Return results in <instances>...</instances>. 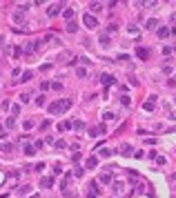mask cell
Instances as JSON below:
<instances>
[{
  "label": "cell",
  "mask_w": 176,
  "mask_h": 198,
  "mask_svg": "<svg viewBox=\"0 0 176 198\" xmlns=\"http://www.w3.org/2000/svg\"><path fill=\"white\" fill-rule=\"evenodd\" d=\"M85 167H87V169H96V167H98V158H96V156H91V158H87V163H85Z\"/></svg>",
  "instance_id": "cell-11"
},
{
  "label": "cell",
  "mask_w": 176,
  "mask_h": 198,
  "mask_svg": "<svg viewBox=\"0 0 176 198\" xmlns=\"http://www.w3.org/2000/svg\"><path fill=\"white\" fill-rule=\"evenodd\" d=\"M11 127H16V120L9 118V120H7V129H11Z\"/></svg>",
  "instance_id": "cell-36"
},
{
  "label": "cell",
  "mask_w": 176,
  "mask_h": 198,
  "mask_svg": "<svg viewBox=\"0 0 176 198\" xmlns=\"http://www.w3.org/2000/svg\"><path fill=\"white\" fill-rule=\"evenodd\" d=\"M62 11V2H54V5H49V9H47V16H58Z\"/></svg>",
  "instance_id": "cell-3"
},
{
  "label": "cell",
  "mask_w": 176,
  "mask_h": 198,
  "mask_svg": "<svg viewBox=\"0 0 176 198\" xmlns=\"http://www.w3.org/2000/svg\"><path fill=\"white\" fill-rule=\"evenodd\" d=\"M112 154H114V152H112V149H107V147H103V149H100V156H103V158H109Z\"/></svg>",
  "instance_id": "cell-25"
},
{
  "label": "cell",
  "mask_w": 176,
  "mask_h": 198,
  "mask_svg": "<svg viewBox=\"0 0 176 198\" xmlns=\"http://www.w3.org/2000/svg\"><path fill=\"white\" fill-rule=\"evenodd\" d=\"M167 87H172V89L176 87V78H170V80H167Z\"/></svg>",
  "instance_id": "cell-40"
},
{
  "label": "cell",
  "mask_w": 176,
  "mask_h": 198,
  "mask_svg": "<svg viewBox=\"0 0 176 198\" xmlns=\"http://www.w3.org/2000/svg\"><path fill=\"white\" fill-rule=\"evenodd\" d=\"M123 189H125V183H114V194H116V196L123 194Z\"/></svg>",
  "instance_id": "cell-15"
},
{
  "label": "cell",
  "mask_w": 176,
  "mask_h": 198,
  "mask_svg": "<svg viewBox=\"0 0 176 198\" xmlns=\"http://www.w3.org/2000/svg\"><path fill=\"white\" fill-rule=\"evenodd\" d=\"M136 56H138L141 60H147V58H150V51H147L145 47H136Z\"/></svg>",
  "instance_id": "cell-8"
},
{
  "label": "cell",
  "mask_w": 176,
  "mask_h": 198,
  "mask_svg": "<svg viewBox=\"0 0 176 198\" xmlns=\"http://www.w3.org/2000/svg\"><path fill=\"white\" fill-rule=\"evenodd\" d=\"M65 129H71V122H69V120H65V122H60V125H58V131H65Z\"/></svg>",
  "instance_id": "cell-23"
},
{
  "label": "cell",
  "mask_w": 176,
  "mask_h": 198,
  "mask_svg": "<svg viewBox=\"0 0 176 198\" xmlns=\"http://www.w3.org/2000/svg\"><path fill=\"white\" fill-rule=\"evenodd\" d=\"M29 98H31L29 93H27V91H22V93H20V98H18V100H20V105H25V102H29Z\"/></svg>",
  "instance_id": "cell-21"
},
{
  "label": "cell",
  "mask_w": 176,
  "mask_h": 198,
  "mask_svg": "<svg viewBox=\"0 0 176 198\" xmlns=\"http://www.w3.org/2000/svg\"><path fill=\"white\" fill-rule=\"evenodd\" d=\"M51 185H54V178H49V176H42L40 178V187H42V189H49Z\"/></svg>",
  "instance_id": "cell-9"
},
{
  "label": "cell",
  "mask_w": 176,
  "mask_h": 198,
  "mask_svg": "<svg viewBox=\"0 0 176 198\" xmlns=\"http://www.w3.org/2000/svg\"><path fill=\"white\" fill-rule=\"evenodd\" d=\"M18 114H20V102H18V105H14V107H11V118H16Z\"/></svg>",
  "instance_id": "cell-27"
},
{
  "label": "cell",
  "mask_w": 176,
  "mask_h": 198,
  "mask_svg": "<svg viewBox=\"0 0 176 198\" xmlns=\"http://www.w3.org/2000/svg\"><path fill=\"white\" fill-rule=\"evenodd\" d=\"M0 109H2V102H0Z\"/></svg>",
  "instance_id": "cell-46"
},
{
  "label": "cell",
  "mask_w": 176,
  "mask_h": 198,
  "mask_svg": "<svg viewBox=\"0 0 176 198\" xmlns=\"http://www.w3.org/2000/svg\"><path fill=\"white\" fill-rule=\"evenodd\" d=\"M154 160H156V163H158V165H165V158H163V156H156Z\"/></svg>",
  "instance_id": "cell-42"
},
{
  "label": "cell",
  "mask_w": 176,
  "mask_h": 198,
  "mask_svg": "<svg viewBox=\"0 0 176 198\" xmlns=\"http://www.w3.org/2000/svg\"><path fill=\"white\" fill-rule=\"evenodd\" d=\"M2 45H5V38L0 36V51H2Z\"/></svg>",
  "instance_id": "cell-45"
},
{
  "label": "cell",
  "mask_w": 176,
  "mask_h": 198,
  "mask_svg": "<svg viewBox=\"0 0 176 198\" xmlns=\"http://www.w3.org/2000/svg\"><path fill=\"white\" fill-rule=\"evenodd\" d=\"M116 29H118V25H116V22H109V27H107V36H109V34H114Z\"/></svg>",
  "instance_id": "cell-30"
},
{
  "label": "cell",
  "mask_w": 176,
  "mask_h": 198,
  "mask_svg": "<svg viewBox=\"0 0 176 198\" xmlns=\"http://www.w3.org/2000/svg\"><path fill=\"white\" fill-rule=\"evenodd\" d=\"M118 152L123 154V156H129V154H134V149H132V145H129V143H123V145L118 147Z\"/></svg>",
  "instance_id": "cell-7"
},
{
  "label": "cell",
  "mask_w": 176,
  "mask_h": 198,
  "mask_svg": "<svg viewBox=\"0 0 176 198\" xmlns=\"http://www.w3.org/2000/svg\"><path fill=\"white\" fill-rule=\"evenodd\" d=\"M98 194H100L98 185H96V183H91V185H89V192H87V198H98Z\"/></svg>",
  "instance_id": "cell-5"
},
{
  "label": "cell",
  "mask_w": 176,
  "mask_h": 198,
  "mask_svg": "<svg viewBox=\"0 0 176 198\" xmlns=\"http://www.w3.org/2000/svg\"><path fill=\"white\" fill-rule=\"evenodd\" d=\"M62 18H65L67 22H69V20H74V9H69V7H67V9H62Z\"/></svg>",
  "instance_id": "cell-13"
},
{
  "label": "cell",
  "mask_w": 176,
  "mask_h": 198,
  "mask_svg": "<svg viewBox=\"0 0 176 198\" xmlns=\"http://www.w3.org/2000/svg\"><path fill=\"white\" fill-rule=\"evenodd\" d=\"M143 109H145V111H154V102H152V100H147L145 105H143Z\"/></svg>",
  "instance_id": "cell-31"
},
{
  "label": "cell",
  "mask_w": 176,
  "mask_h": 198,
  "mask_svg": "<svg viewBox=\"0 0 176 198\" xmlns=\"http://www.w3.org/2000/svg\"><path fill=\"white\" fill-rule=\"evenodd\" d=\"M170 34H172V29H170V27H161V29L156 31V36H158V38H167Z\"/></svg>",
  "instance_id": "cell-12"
},
{
  "label": "cell",
  "mask_w": 176,
  "mask_h": 198,
  "mask_svg": "<svg viewBox=\"0 0 176 198\" xmlns=\"http://www.w3.org/2000/svg\"><path fill=\"white\" fill-rule=\"evenodd\" d=\"M31 78H34V73H31V71H25L22 78H20V82H27V80H31Z\"/></svg>",
  "instance_id": "cell-29"
},
{
  "label": "cell",
  "mask_w": 176,
  "mask_h": 198,
  "mask_svg": "<svg viewBox=\"0 0 176 198\" xmlns=\"http://www.w3.org/2000/svg\"><path fill=\"white\" fill-rule=\"evenodd\" d=\"M120 105H123V107H129V105H132V98H127V96H120Z\"/></svg>",
  "instance_id": "cell-24"
},
{
  "label": "cell",
  "mask_w": 176,
  "mask_h": 198,
  "mask_svg": "<svg viewBox=\"0 0 176 198\" xmlns=\"http://www.w3.org/2000/svg\"><path fill=\"white\" fill-rule=\"evenodd\" d=\"M170 180H172V183H176V172H174V174H170Z\"/></svg>",
  "instance_id": "cell-44"
},
{
  "label": "cell",
  "mask_w": 176,
  "mask_h": 198,
  "mask_svg": "<svg viewBox=\"0 0 176 198\" xmlns=\"http://www.w3.org/2000/svg\"><path fill=\"white\" fill-rule=\"evenodd\" d=\"M172 53V47H163V56H170Z\"/></svg>",
  "instance_id": "cell-41"
},
{
  "label": "cell",
  "mask_w": 176,
  "mask_h": 198,
  "mask_svg": "<svg viewBox=\"0 0 176 198\" xmlns=\"http://www.w3.org/2000/svg\"><path fill=\"white\" fill-rule=\"evenodd\" d=\"M71 127L76 129V131H82V129H85V122H82V120H76V122H71Z\"/></svg>",
  "instance_id": "cell-19"
},
{
  "label": "cell",
  "mask_w": 176,
  "mask_h": 198,
  "mask_svg": "<svg viewBox=\"0 0 176 198\" xmlns=\"http://www.w3.org/2000/svg\"><path fill=\"white\" fill-rule=\"evenodd\" d=\"M82 22H85L87 29H96V27H98V18L91 16V14H85V16H82Z\"/></svg>",
  "instance_id": "cell-2"
},
{
  "label": "cell",
  "mask_w": 176,
  "mask_h": 198,
  "mask_svg": "<svg viewBox=\"0 0 176 198\" xmlns=\"http://www.w3.org/2000/svg\"><path fill=\"white\" fill-rule=\"evenodd\" d=\"M45 100H47V98H45L42 93H38V96H36V100H34V102H36V105H38V107H45Z\"/></svg>",
  "instance_id": "cell-20"
},
{
  "label": "cell",
  "mask_w": 176,
  "mask_h": 198,
  "mask_svg": "<svg viewBox=\"0 0 176 198\" xmlns=\"http://www.w3.org/2000/svg\"><path fill=\"white\" fill-rule=\"evenodd\" d=\"M22 127H25V129H31V127H34V120H25Z\"/></svg>",
  "instance_id": "cell-33"
},
{
  "label": "cell",
  "mask_w": 176,
  "mask_h": 198,
  "mask_svg": "<svg viewBox=\"0 0 176 198\" xmlns=\"http://www.w3.org/2000/svg\"><path fill=\"white\" fill-rule=\"evenodd\" d=\"M67 109H71V100L69 98H62V100L51 102V105H49V114H65Z\"/></svg>",
  "instance_id": "cell-1"
},
{
  "label": "cell",
  "mask_w": 176,
  "mask_h": 198,
  "mask_svg": "<svg viewBox=\"0 0 176 198\" xmlns=\"http://www.w3.org/2000/svg\"><path fill=\"white\" fill-rule=\"evenodd\" d=\"M100 80H103L105 87H109V85H114V82H116V78H114V76H109V73H103V76H100Z\"/></svg>",
  "instance_id": "cell-10"
},
{
  "label": "cell",
  "mask_w": 176,
  "mask_h": 198,
  "mask_svg": "<svg viewBox=\"0 0 176 198\" xmlns=\"http://www.w3.org/2000/svg\"><path fill=\"white\" fill-rule=\"evenodd\" d=\"M100 183H112V174H109V172H105V174H100Z\"/></svg>",
  "instance_id": "cell-18"
},
{
  "label": "cell",
  "mask_w": 176,
  "mask_h": 198,
  "mask_svg": "<svg viewBox=\"0 0 176 198\" xmlns=\"http://www.w3.org/2000/svg\"><path fill=\"white\" fill-rule=\"evenodd\" d=\"M76 73H78V76H80V78H85V76H87V71H85V69H82V67H78V69H76Z\"/></svg>",
  "instance_id": "cell-34"
},
{
  "label": "cell",
  "mask_w": 176,
  "mask_h": 198,
  "mask_svg": "<svg viewBox=\"0 0 176 198\" xmlns=\"http://www.w3.org/2000/svg\"><path fill=\"white\" fill-rule=\"evenodd\" d=\"M51 89H56V91H60V89H62V82H51Z\"/></svg>",
  "instance_id": "cell-35"
},
{
  "label": "cell",
  "mask_w": 176,
  "mask_h": 198,
  "mask_svg": "<svg viewBox=\"0 0 176 198\" xmlns=\"http://www.w3.org/2000/svg\"><path fill=\"white\" fill-rule=\"evenodd\" d=\"M156 27H158V20H156V18H150V20L145 22V29H156Z\"/></svg>",
  "instance_id": "cell-14"
},
{
  "label": "cell",
  "mask_w": 176,
  "mask_h": 198,
  "mask_svg": "<svg viewBox=\"0 0 176 198\" xmlns=\"http://www.w3.org/2000/svg\"><path fill=\"white\" fill-rule=\"evenodd\" d=\"M51 87V82H40V91H45V89H49Z\"/></svg>",
  "instance_id": "cell-39"
},
{
  "label": "cell",
  "mask_w": 176,
  "mask_h": 198,
  "mask_svg": "<svg viewBox=\"0 0 176 198\" xmlns=\"http://www.w3.org/2000/svg\"><path fill=\"white\" fill-rule=\"evenodd\" d=\"M60 172H62V165H56V167H54V174H56V176H58Z\"/></svg>",
  "instance_id": "cell-43"
},
{
  "label": "cell",
  "mask_w": 176,
  "mask_h": 198,
  "mask_svg": "<svg viewBox=\"0 0 176 198\" xmlns=\"http://www.w3.org/2000/svg\"><path fill=\"white\" fill-rule=\"evenodd\" d=\"M163 73H172V65H163Z\"/></svg>",
  "instance_id": "cell-38"
},
{
  "label": "cell",
  "mask_w": 176,
  "mask_h": 198,
  "mask_svg": "<svg viewBox=\"0 0 176 198\" xmlns=\"http://www.w3.org/2000/svg\"><path fill=\"white\" fill-rule=\"evenodd\" d=\"M31 192V187L29 185H25V187H20V194H29Z\"/></svg>",
  "instance_id": "cell-37"
},
{
  "label": "cell",
  "mask_w": 176,
  "mask_h": 198,
  "mask_svg": "<svg viewBox=\"0 0 176 198\" xmlns=\"http://www.w3.org/2000/svg\"><path fill=\"white\" fill-rule=\"evenodd\" d=\"M76 29H78V22H76V20H69V22H67V31H69V34H74Z\"/></svg>",
  "instance_id": "cell-16"
},
{
  "label": "cell",
  "mask_w": 176,
  "mask_h": 198,
  "mask_svg": "<svg viewBox=\"0 0 176 198\" xmlns=\"http://www.w3.org/2000/svg\"><path fill=\"white\" fill-rule=\"evenodd\" d=\"M116 116H114V111H105L103 114V120H114Z\"/></svg>",
  "instance_id": "cell-32"
},
{
  "label": "cell",
  "mask_w": 176,
  "mask_h": 198,
  "mask_svg": "<svg viewBox=\"0 0 176 198\" xmlns=\"http://www.w3.org/2000/svg\"><path fill=\"white\" fill-rule=\"evenodd\" d=\"M89 9H91V11H100V9H103V2H91Z\"/></svg>",
  "instance_id": "cell-26"
},
{
  "label": "cell",
  "mask_w": 176,
  "mask_h": 198,
  "mask_svg": "<svg viewBox=\"0 0 176 198\" xmlns=\"http://www.w3.org/2000/svg\"><path fill=\"white\" fill-rule=\"evenodd\" d=\"M98 40H100V45H103V47H107V45H109V36H107V34H100Z\"/></svg>",
  "instance_id": "cell-22"
},
{
  "label": "cell",
  "mask_w": 176,
  "mask_h": 198,
  "mask_svg": "<svg viewBox=\"0 0 176 198\" xmlns=\"http://www.w3.org/2000/svg\"><path fill=\"white\" fill-rule=\"evenodd\" d=\"M0 152H5V154H11V152H14V145H9V143L0 145Z\"/></svg>",
  "instance_id": "cell-17"
},
{
  "label": "cell",
  "mask_w": 176,
  "mask_h": 198,
  "mask_svg": "<svg viewBox=\"0 0 176 198\" xmlns=\"http://www.w3.org/2000/svg\"><path fill=\"white\" fill-rule=\"evenodd\" d=\"M105 131H107V127H105V125H96V127H91V129H89V136L94 138V136H98V134H105Z\"/></svg>",
  "instance_id": "cell-4"
},
{
  "label": "cell",
  "mask_w": 176,
  "mask_h": 198,
  "mask_svg": "<svg viewBox=\"0 0 176 198\" xmlns=\"http://www.w3.org/2000/svg\"><path fill=\"white\" fill-rule=\"evenodd\" d=\"M25 154H27V156H34V154H36V147H34V145H27V147H25Z\"/></svg>",
  "instance_id": "cell-28"
},
{
  "label": "cell",
  "mask_w": 176,
  "mask_h": 198,
  "mask_svg": "<svg viewBox=\"0 0 176 198\" xmlns=\"http://www.w3.org/2000/svg\"><path fill=\"white\" fill-rule=\"evenodd\" d=\"M11 20H14L16 25H20V22L25 20V11H22V9H18V11H14V16H11Z\"/></svg>",
  "instance_id": "cell-6"
}]
</instances>
